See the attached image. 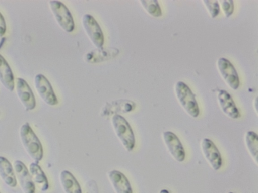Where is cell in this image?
Wrapping results in <instances>:
<instances>
[{
	"label": "cell",
	"mask_w": 258,
	"mask_h": 193,
	"mask_svg": "<svg viewBox=\"0 0 258 193\" xmlns=\"http://www.w3.org/2000/svg\"><path fill=\"white\" fill-rule=\"evenodd\" d=\"M13 167L17 180L23 193H35V185L29 170L21 160L14 161Z\"/></svg>",
	"instance_id": "cell-8"
},
{
	"label": "cell",
	"mask_w": 258,
	"mask_h": 193,
	"mask_svg": "<svg viewBox=\"0 0 258 193\" xmlns=\"http://www.w3.org/2000/svg\"><path fill=\"white\" fill-rule=\"evenodd\" d=\"M0 82L8 91L12 92L15 87L12 71L5 59L0 54Z\"/></svg>",
	"instance_id": "cell-16"
},
{
	"label": "cell",
	"mask_w": 258,
	"mask_h": 193,
	"mask_svg": "<svg viewBox=\"0 0 258 193\" xmlns=\"http://www.w3.org/2000/svg\"><path fill=\"white\" fill-rule=\"evenodd\" d=\"M176 98L184 111L192 118H197L200 113L198 104L190 88L182 81L177 82L174 86Z\"/></svg>",
	"instance_id": "cell-2"
},
{
	"label": "cell",
	"mask_w": 258,
	"mask_h": 193,
	"mask_svg": "<svg viewBox=\"0 0 258 193\" xmlns=\"http://www.w3.org/2000/svg\"><path fill=\"white\" fill-rule=\"evenodd\" d=\"M140 2L146 11L152 16L158 17L162 15V11L157 1L142 0Z\"/></svg>",
	"instance_id": "cell-20"
},
{
	"label": "cell",
	"mask_w": 258,
	"mask_h": 193,
	"mask_svg": "<svg viewBox=\"0 0 258 193\" xmlns=\"http://www.w3.org/2000/svg\"><path fill=\"white\" fill-rule=\"evenodd\" d=\"M108 177L115 193H132L128 179L120 171H111L108 173Z\"/></svg>",
	"instance_id": "cell-13"
},
{
	"label": "cell",
	"mask_w": 258,
	"mask_h": 193,
	"mask_svg": "<svg viewBox=\"0 0 258 193\" xmlns=\"http://www.w3.org/2000/svg\"><path fill=\"white\" fill-rule=\"evenodd\" d=\"M17 95L26 111L33 110L36 106V100L30 87L22 78H17L15 83Z\"/></svg>",
	"instance_id": "cell-9"
},
{
	"label": "cell",
	"mask_w": 258,
	"mask_h": 193,
	"mask_svg": "<svg viewBox=\"0 0 258 193\" xmlns=\"http://www.w3.org/2000/svg\"><path fill=\"white\" fill-rule=\"evenodd\" d=\"M21 144L30 158L38 163L43 155L42 144L28 123H24L19 129Z\"/></svg>",
	"instance_id": "cell-1"
},
{
	"label": "cell",
	"mask_w": 258,
	"mask_h": 193,
	"mask_svg": "<svg viewBox=\"0 0 258 193\" xmlns=\"http://www.w3.org/2000/svg\"><path fill=\"white\" fill-rule=\"evenodd\" d=\"M82 24L93 44L98 48H101L104 44V37L96 20L92 15L85 14L82 17Z\"/></svg>",
	"instance_id": "cell-6"
},
{
	"label": "cell",
	"mask_w": 258,
	"mask_h": 193,
	"mask_svg": "<svg viewBox=\"0 0 258 193\" xmlns=\"http://www.w3.org/2000/svg\"><path fill=\"white\" fill-rule=\"evenodd\" d=\"M221 7L226 17H228L233 13L234 10L233 2L231 0L220 1Z\"/></svg>",
	"instance_id": "cell-22"
},
{
	"label": "cell",
	"mask_w": 258,
	"mask_h": 193,
	"mask_svg": "<svg viewBox=\"0 0 258 193\" xmlns=\"http://www.w3.org/2000/svg\"><path fill=\"white\" fill-rule=\"evenodd\" d=\"M6 24L5 19L0 12V37L3 36L6 33Z\"/></svg>",
	"instance_id": "cell-23"
},
{
	"label": "cell",
	"mask_w": 258,
	"mask_h": 193,
	"mask_svg": "<svg viewBox=\"0 0 258 193\" xmlns=\"http://www.w3.org/2000/svg\"><path fill=\"white\" fill-rule=\"evenodd\" d=\"M218 70L225 83L233 90L239 86L238 73L232 64L227 59L220 57L217 61Z\"/></svg>",
	"instance_id": "cell-7"
},
{
	"label": "cell",
	"mask_w": 258,
	"mask_h": 193,
	"mask_svg": "<svg viewBox=\"0 0 258 193\" xmlns=\"http://www.w3.org/2000/svg\"><path fill=\"white\" fill-rule=\"evenodd\" d=\"M163 139L169 153L177 161L181 162L185 157L184 148L177 136L170 131L164 132Z\"/></svg>",
	"instance_id": "cell-10"
},
{
	"label": "cell",
	"mask_w": 258,
	"mask_h": 193,
	"mask_svg": "<svg viewBox=\"0 0 258 193\" xmlns=\"http://www.w3.org/2000/svg\"><path fill=\"white\" fill-rule=\"evenodd\" d=\"M218 102L222 112L229 118L236 119L240 117V113L230 94L225 90L219 91Z\"/></svg>",
	"instance_id": "cell-12"
},
{
	"label": "cell",
	"mask_w": 258,
	"mask_h": 193,
	"mask_svg": "<svg viewBox=\"0 0 258 193\" xmlns=\"http://www.w3.org/2000/svg\"><path fill=\"white\" fill-rule=\"evenodd\" d=\"M111 123L116 136L124 149L127 151L132 150L135 145V137L127 121L121 115L115 114L112 117Z\"/></svg>",
	"instance_id": "cell-3"
},
{
	"label": "cell",
	"mask_w": 258,
	"mask_h": 193,
	"mask_svg": "<svg viewBox=\"0 0 258 193\" xmlns=\"http://www.w3.org/2000/svg\"><path fill=\"white\" fill-rule=\"evenodd\" d=\"M118 52V50L115 48H98L88 53L85 60L90 63L99 62L115 57Z\"/></svg>",
	"instance_id": "cell-15"
},
{
	"label": "cell",
	"mask_w": 258,
	"mask_h": 193,
	"mask_svg": "<svg viewBox=\"0 0 258 193\" xmlns=\"http://www.w3.org/2000/svg\"><path fill=\"white\" fill-rule=\"evenodd\" d=\"M28 170L35 185L36 184L42 191L47 190L49 187L48 180L38 163L34 162L31 163Z\"/></svg>",
	"instance_id": "cell-17"
},
{
	"label": "cell",
	"mask_w": 258,
	"mask_h": 193,
	"mask_svg": "<svg viewBox=\"0 0 258 193\" xmlns=\"http://www.w3.org/2000/svg\"><path fill=\"white\" fill-rule=\"evenodd\" d=\"M59 180L64 193H82L79 184L69 171L67 170L61 171Z\"/></svg>",
	"instance_id": "cell-18"
},
{
	"label": "cell",
	"mask_w": 258,
	"mask_h": 193,
	"mask_svg": "<svg viewBox=\"0 0 258 193\" xmlns=\"http://www.w3.org/2000/svg\"><path fill=\"white\" fill-rule=\"evenodd\" d=\"M34 83L38 95L45 104L51 106L57 104L58 100L51 84L44 75H36Z\"/></svg>",
	"instance_id": "cell-5"
},
{
	"label": "cell",
	"mask_w": 258,
	"mask_h": 193,
	"mask_svg": "<svg viewBox=\"0 0 258 193\" xmlns=\"http://www.w3.org/2000/svg\"><path fill=\"white\" fill-rule=\"evenodd\" d=\"M0 178L9 187L14 188L17 185L13 167L5 157L0 156Z\"/></svg>",
	"instance_id": "cell-14"
},
{
	"label": "cell",
	"mask_w": 258,
	"mask_h": 193,
	"mask_svg": "<svg viewBox=\"0 0 258 193\" xmlns=\"http://www.w3.org/2000/svg\"><path fill=\"white\" fill-rule=\"evenodd\" d=\"M202 152L212 168L214 170L220 169L222 158L220 152L215 144L209 139L204 138L201 141Z\"/></svg>",
	"instance_id": "cell-11"
},
{
	"label": "cell",
	"mask_w": 258,
	"mask_h": 193,
	"mask_svg": "<svg viewBox=\"0 0 258 193\" xmlns=\"http://www.w3.org/2000/svg\"><path fill=\"white\" fill-rule=\"evenodd\" d=\"M203 2L212 18L219 14L220 7L217 1H203Z\"/></svg>",
	"instance_id": "cell-21"
},
{
	"label": "cell",
	"mask_w": 258,
	"mask_h": 193,
	"mask_svg": "<svg viewBox=\"0 0 258 193\" xmlns=\"http://www.w3.org/2000/svg\"><path fill=\"white\" fill-rule=\"evenodd\" d=\"M49 5L59 26L66 32H72L74 29V21L71 13L65 4L54 0L49 1Z\"/></svg>",
	"instance_id": "cell-4"
},
{
	"label": "cell",
	"mask_w": 258,
	"mask_h": 193,
	"mask_svg": "<svg viewBox=\"0 0 258 193\" xmlns=\"http://www.w3.org/2000/svg\"><path fill=\"white\" fill-rule=\"evenodd\" d=\"M245 142L246 148L251 157L257 164L258 139L257 135L253 131H248L245 134Z\"/></svg>",
	"instance_id": "cell-19"
}]
</instances>
